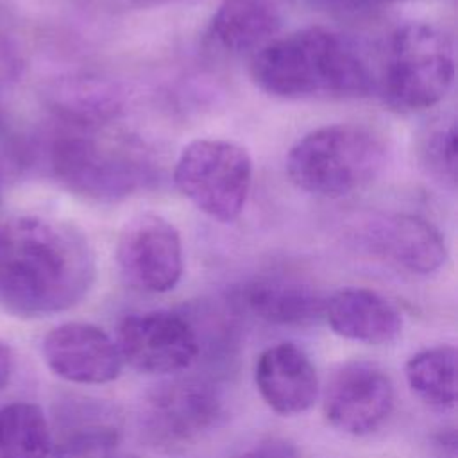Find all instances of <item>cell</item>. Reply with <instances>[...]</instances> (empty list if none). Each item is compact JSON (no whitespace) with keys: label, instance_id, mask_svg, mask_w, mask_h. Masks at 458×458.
Returning <instances> with one entry per match:
<instances>
[{"label":"cell","instance_id":"obj_10","mask_svg":"<svg viewBox=\"0 0 458 458\" xmlns=\"http://www.w3.org/2000/svg\"><path fill=\"white\" fill-rule=\"evenodd\" d=\"M394 399V383L379 365L352 360L340 365L327 379L322 410L335 429L363 437L386 422Z\"/></svg>","mask_w":458,"mask_h":458},{"label":"cell","instance_id":"obj_23","mask_svg":"<svg viewBox=\"0 0 458 458\" xmlns=\"http://www.w3.org/2000/svg\"><path fill=\"white\" fill-rule=\"evenodd\" d=\"M13 367H14L13 351L4 340H0V390L7 386L13 374Z\"/></svg>","mask_w":458,"mask_h":458},{"label":"cell","instance_id":"obj_20","mask_svg":"<svg viewBox=\"0 0 458 458\" xmlns=\"http://www.w3.org/2000/svg\"><path fill=\"white\" fill-rule=\"evenodd\" d=\"M52 431L41 406L27 401L0 408V458H50Z\"/></svg>","mask_w":458,"mask_h":458},{"label":"cell","instance_id":"obj_11","mask_svg":"<svg viewBox=\"0 0 458 458\" xmlns=\"http://www.w3.org/2000/svg\"><path fill=\"white\" fill-rule=\"evenodd\" d=\"M41 354L57 377L77 385L114 381L123 367L116 342L102 327L88 322L52 327L41 342Z\"/></svg>","mask_w":458,"mask_h":458},{"label":"cell","instance_id":"obj_3","mask_svg":"<svg viewBox=\"0 0 458 458\" xmlns=\"http://www.w3.org/2000/svg\"><path fill=\"white\" fill-rule=\"evenodd\" d=\"M386 165V145L363 123H329L299 138L286 156V174L302 191L338 199L369 186Z\"/></svg>","mask_w":458,"mask_h":458},{"label":"cell","instance_id":"obj_26","mask_svg":"<svg viewBox=\"0 0 458 458\" xmlns=\"http://www.w3.org/2000/svg\"><path fill=\"white\" fill-rule=\"evenodd\" d=\"M109 458H113V456H109Z\"/></svg>","mask_w":458,"mask_h":458},{"label":"cell","instance_id":"obj_17","mask_svg":"<svg viewBox=\"0 0 458 458\" xmlns=\"http://www.w3.org/2000/svg\"><path fill=\"white\" fill-rule=\"evenodd\" d=\"M281 27L270 0H222L211 16L208 34L229 54H256Z\"/></svg>","mask_w":458,"mask_h":458},{"label":"cell","instance_id":"obj_7","mask_svg":"<svg viewBox=\"0 0 458 458\" xmlns=\"http://www.w3.org/2000/svg\"><path fill=\"white\" fill-rule=\"evenodd\" d=\"M224 417L220 390L204 377L163 381L147 392L140 410L143 438L161 449L190 445Z\"/></svg>","mask_w":458,"mask_h":458},{"label":"cell","instance_id":"obj_9","mask_svg":"<svg viewBox=\"0 0 458 458\" xmlns=\"http://www.w3.org/2000/svg\"><path fill=\"white\" fill-rule=\"evenodd\" d=\"M114 342L123 363L145 374H179L199 360V340L184 313H131L118 324Z\"/></svg>","mask_w":458,"mask_h":458},{"label":"cell","instance_id":"obj_13","mask_svg":"<svg viewBox=\"0 0 458 458\" xmlns=\"http://www.w3.org/2000/svg\"><path fill=\"white\" fill-rule=\"evenodd\" d=\"M367 238L374 252L411 274H433L447 259V247L440 231L417 215L379 216L372 222Z\"/></svg>","mask_w":458,"mask_h":458},{"label":"cell","instance_id":"obj_2","mask_svg":"<svg viewBox=\"0 0 458 458\" xmlns=\"http://www.w3.org/2000/svg\"><path fill=\"white\" fill-rule=\"evenodd\" d=\"M250 77L261 91L283 100L358 98L372 88L356 47L318 25L268 41L252 55Z\"/></svg>","mask_w":458,"mask_h":458},{"label":"cell","instance_id":"obj_5","mask_svg":"<svg viewBox=\"0 0 458 458\" xmlns=\"http://www.w3.org/2000/svg\"><path fill=\"white\" fill-rule=\"evenodd\" d=\"M454 81V47L445 30L428 21L401 25L390 38L381 93L399 113L437 106Z\"/></svg>","mask_w":458,"mask_h":458},{"label":"cell","instance_id":"obj_12","mask_svg":"<svg viewBox=\"0 0 458 458\" xmlns=\"http://www.w3.org/2000/svg\"><path fill=\"white\" fill-rule=\"evenodd\" d=\"M254 385L265 404L283 417L308 411L320 394L315 365L292 342L261 351L254 365Z\"/></svg>","mask_w":458,"mask_h":458},{"label":"cell","instance_id":"obj_8","mask_svg":"<svg viewBox=\"0 0 458 458\" xmlns=\"http://www.w3.org/2000/svg\"><path fill=\"white\" fill-rule=\"evenodd\" d=\"M114 256L125 284L145 293L174 290L184 272L181 234L157 213L129 218L118 234Z\"/></svg>","mask_w":458,"mask_h":458},{"label":"cell","instance_id":"obj_6","mask_svg":"<svg viewBox=\"0 0 458 458\" xmlns=\"http://www.w3.org/2000/svg\"><path fill=\"white\" fill-rule=\"evenodd\" d=\"M252 157L245 147L222 138L190 141L174 166V184L206 216L236 220L252 186Z\"/></svg>","mask_w":458,"mask_h":458},{"label":"cell","instance_id":"obj_24","mask_svg":"<svg viewBox=\"0 0 458 458\" xmlns=\"http://www.w3.org/2000/svg\"><path fill=\"white\" fill-rule=\"evenodd\" d=\"M2 120H4V113H2V104H0V129H2Z\"/></svg>","mask_w":458,"mask_h":458},{"label":"cell","instance_id":"obj_19","mask_svg":"<svg viewBox=\"0 0 458 458\" xmlns=\"http://www.w3.org/2000/svg\"><path fill=\"white\" fill-rule=\"evenodd\" d=\"M50 107L64 127H104L118 111V98L91 79H66L50 91Z\"/></svg>","mask_w":458,"mask_h":458},{"label":"cell","instance_id":"obj_4","mask_svg":"<svg viewBox=\"0 0 458 458\" xmlns=\"http://www.w3.org/2000/svg\"><path fill=\"white\" fill-rule=\"evenodd\" d=\"M50 166L66 190L97 202L131 197L150 179L141 147L102 127H64L52 143Z\"/></svg>","mask_w":458,"mask_h":458},{"label":"cell","instance_id":"obj_16","mask_svg":"<svg viewBox=\"0 0 458 458\" xmlns=\"http://www.w3.org/2000/svg\"><path fill=\"white\" fill-rule=\"evenodd\" d=\"M245 308L274 326H306L324 317L326 297L292 277H259L242 292Z\"/></svg>","mask_w":458,"mask_h":458},{"label":"cell","instance_id":"obj_21","mask_svg":"<svg viewBox=\"0 0 458 458\" xmlns=\"http://www.w3.org/2000/svg\"><path fill=\"white\" fill-rule=\"evenodd\" d=\"M424 166L442 182L454 184L456 177V129L454 123L440 127L429 134L422 147Z\"/></svg>","mask_w":458,"mask_h":458},{"label":"cell","instance_id":"obj_22","mask_svg":"<svg viewBox=\"0 0 458 458\" xmlns=\"http://www.w3.org/2000/svg\"><path fill=\"white\" fill-rule=\"evenodd\" d=\"M229 458H299V449L283 437H263L243 445Z\"/></svg>","mask_w":458,"mask_h":458},{"label":"cell","instance_id":"obj_25","mask_svg":"<svg viewBox=\"0 0 458 458\" xmlns=\"http://www.w3.org/2000/svg\"><path fill=\"white\" fill-rule=\"evenodd\" d=\"M0 202H2V184H0Z\"/></svg>","mask_w":458,"mask_h":458},{"label":"cell","instance_id":"obj_18","mask_svg":"<svg viewBox=\"0 0 458 458\" xmlns=\"http://www.w3.org/2000/svg\"><path fill=\"white\" fill-rule=\"evenodd\" d=\"M456 358L458 354L453 345H435L415 352L404 365L410 390L431 408H454Z\"/></svg>","mask_w":458,"mask_h":458},{"label":"cell","instance_id":"obj_14","mask_svg":"<svg viewBox=\"0 0 458 458\" xmlns=\"http://www.w3.org/2000/svg\"><path fill=\"white\" fill-rule=\"evenodd\" d=\"M324 317L333 333L345 340L386 345L403 331L399 310L370 288H342L326 299Z\"/></svg>","mask_w":458,"mask_h":458},{"label":"cell","instance_id":"obj_15","mask_svg":"<svg viewBox=\"0 0 458 458\" xmlns=\"http://www.w3.org/2000/svg\"><path fill=\"white\" fill-rule=\"evenodd\" d=\"M120 442L114 411L97 401H73L59 417L52 458H109Z\"/></svg>","mask_w":458,"mask_h":458},{"label":"cell","instance_id":"obj_1","mask_svg":"<svg viewBox=\"0 0 458 458\" xmlns=\"http://www.w3.org/2000/svg\"><path fill=\"white\" fill-rule=\"evenodd\" d=\"M95 281V256L73 224L41 215L0 220V304L27 318L79 304Z\"/></svg>","mask_w":458,"mask_h":458}]
</instances>
